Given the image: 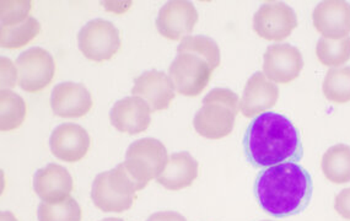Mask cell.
<instances>
[{
	"mask_svg": "<svg viewBox=\"0 0 350 221\" xmlns=\"http://www.w3.org/2000/svg\"><path fill=\"white\" fill-rule=\"evenodd\" d=\"M243 149L248 162L258 168L300 161L304 155L300 132L286 116L277 112L254 117L245 133Z\"/></svg>",
	"mask_w": 350,
	"mask_h": 221,
	"instance_id": "obj_1",
	"label": "cell"
},
{
	"mask_svg": "<svg viewBox=\"0 0 350 221\" xmlns=\"http://www.w3.org/2000/svg\"><path fill=\"white\" fill-rule=\"evenodd\" d=\"M312 177L301 165L285 162L262 171L254 182L260 208L274 218L297 216L312 198Z\"/></svg>",
	"mask_w": 350,
	"mask_h": 221,
	"instance_id": "obj_2",
	"label": "cell"
},
{
	"mask_svg": "<svg viewBox=\"0 0 350 221\" xmlns=\"http://www.w3.org/2000/svg\"><path fill=\"white\" fill-rule=\"evenodd\" d=\"M194 116L193 127L200 137L219 140L230 135L235 128L240 99L229 89L211 90Z\"/></svg>",
	"mask_w": 350,
	"mask_h": 221,
	"instance_id": "obj_3",
	"label": "cell"
},
{
	"mask_svg": "<svg viewBox=\"0 0 350 221\" xmlns=\"http://www.w3.org/2000/svg\"><path fill=\"white\" fill-rule=\"evenodd\" d=\"M138 191V185L120 164L113 170L97 174L91 198L95 207L105 213H123L132 208Z\"/></svg>",
	"mask_w": 350,
	"mask_h": 221,
	"instance_id": "obj_4",
	"label": "cell"
},
{
	"mask_svg": "<svg viewBox=\"0 0 350 221\" xmlns=\"http://www.w3.org/2000/svg\"><path fill=\"white\" fill-rule=\"evenodd\" d=\"M167 161L169 155L163 143L154 138H143L129 145L122 165L142 191L151 179L159 177Z\"/></svg>",
	"mask_w": 350,
	"mask_h": 221,
	"instance_id": "obj_5",
	"label": "cell"
},
{
	"mask_svg": "<svg viewBox=\"0 0 350 221\" xmlns=\"http://www.w3.org/2000/svg\"><path fill=\"white\" fill-rule=\"evenodd\" d=\"M214 68L200 54L188 51L177 52L175 60L169 68V77L175 86L176 92L188 97H194L206 89Z\"/></svg>",
	"mask_w": 350,
	"mask_h": 221,
	"instance_id": "obj_6",
	"label": "cell"
},
{
	"mask_svg": "<svg viewBox=\"0 0 350 221\" xmlns=\"http://www.w3.org/2000/svg\"><path fill=\"white\" fill-rule=\"evenodd\" d=\"M121 44L118 29L103 18L91 20L79 31V49L85 58L95 63L112 60L118 53Z\"/></svg>",
	"mask_w": 350,
	"mask_h": 221,
	"instance_id": "obj_7",
	"label": "cell"
},
{
	"mask_svg": "<svg viewBox=\"0 0 350 221\" xmlns=\"http://www.w3.org/2000/svg\"><path fill=\"white\" fill-rule=\"evenodd\" d=\"M20 88L37 94L46 89L55 78V62L49 51L32 47L20 54L16 60Z\"/></svg>",
	"mask_w": 350,
	"mask_h": 221,
	"instance_id": "obj_8",
	"label": "cell"
},
{
	"mask_svg": "<svg viewBox=\"0 0 350 221\" xmlns=\"http://www.w3.org/2000/svg\"><path fill=\"white\" fill-rule=\"evenodd\" d=\"M254 31L263 40L282 42L297 27V16L291 6L282 1H267L254 15Z\"/></svg>",
	"mask_w": 350,
	"mask_h": 221,
	"instance_id": "obj_9",
	"label": "cell"
},
{
	"mask_svg": "<svg viewBox=\"0 0 350 221\" xmlns=\"http://www.w3.org/2000/svg\"><path fill=\"white\" fill-rule=\"evenodd\" d=\"M304 64L301 52L290 43L271 44L263 54V74L275 84H290L296 80Z\"/></svg>",
	"mask_w": 350,
	"mask_h": 221,
	"instance_id": "obj_10",
	"label": "cell"
},
{
	"mask_svg": "<svg viewBox=\"0 0 350 221\" xmlns=\"http://www.w3.org/2000/svg\"><path fill=\"white\" fill-rule=\"evenodd\" d=\"M198 23V12L193 3L186 0H172L160 9L157 15V31L161 36L177 41L189 36Z\"/></svg>",
	"mask_w": 350,
	"mask_h": 221,
	"instance_id": "obj_11",
	"label": "cell"
},
{
	"mask_svg": "<svg viewBox=\"0 0 350 221\" xmlns=\"http://www.w3.org/2000/svg\"><path fill=\"white\" fill-rule=\"evenodd\" d=\"M314 29L327 40L338 41L350 35V4L345 0H325L312 12Z\"/></svg>",
	"mask_w": 350,
	"mask_h": 221,
	"instance_id": "obj_12",
	"label": "cell"
},
{
	"mask_svg": "<svg viewBox=\"0 0 350 221\" xmlns=\"http://www.w3.org/2000/svg\"><path fill=\"white\" fill-rule=\"evenodd\" d=\"M278 99V85L267 79L263 72L254 73L245 85L239 109L246 118H254L274 107Z\"/></svg>",
	"mask_w": 350,
	"mask_h": 221,
	"instance_id": "obj_13",
	"label": "cell"
},
{
	"mask_svg": "<svg viewBox=\"0 0 350 221\" xmlns=\"http://www.w3.org/2000/svg\"><path fill=\"white\" fill-rule=\"evenodd\" d=\"M52 154L62 161L78 162L83 160L90 149L89 133L77 123H62L51 134Z\"/></svg>",
	"mask_w": 350,
	"mask_h": 221,
	"instance_id": "obj_14",
	"label": "cell"
},
{
	"mask_svg": "<svg viewBox=\"0 0 350 221\" xmlns=\"http://www.w3.org/2000/svg\"><path fill=\"white\" fill-rule=\"evenodd\" d=\"M151 114L148 102L138 96H128L112 106L109 120L118 132L134 135L145 132L149 128Z\"/></svg>",
	"mask_w": 350,
	"mask_h": 221,
	"instance_id": "obj_15",
	"label": "cell"
},
{
	"mask_svg": "<svg viewBox=\"0 0 350 221\" xmlns=\"http://www.w3.org/2000/svg\"><path fill=\"white\" fill-rule=\"evenodd\" d=\"M94 105L90 91L80 83L55 85L51 95V107L62 118H80L89 114Z\"/></svg>",
	"mask_w": 350,
	"mask_h": 221,
	"instance_id": "obj_16",
	"label": "cell"
},
{
	"mask_svg": "<svg viewBox=\"0 0 350 221\" xmlns=\"http://www.w3.org/2000/svg\"><path fill=\"white\" fill-rule=\"evenodd\" d=\"M175 86L167 74L159 70H149L134 79L133 96L148 102L151 112L167 109L176 96Z\"/></svg>",
	"mask_w": 350,
	"mask_h": 221,
	"instance_id": "obj_17",
	"label": "cell"
},
{
	"mask_svg": "<svg viewBox=\"0 0 350 221\" xmlns=\"http://www.w3.org/2000/svg\"><path fill=\"white\" fill-rule=\"evenodd\" d=\"M33 190L44 203H62L74 190L72 174L61 165L49 164L35 174Z\"/></svg>",
	"mask_w": 350,
	"mask_h": 221,
	"instance_id": "obj_18",
	"label": "cell"
},
{
	"mask_svg": "<svg viewBox=\"0 0 350 221\" xmlns=\"http://www.w3.org/2000/svg\"><path fill=\"white\" fill-rule=\"evenodd\" d=\"M198 177V161L187 151L170 156L166 168L157 182L167 191L177 192L193 185Z\"/></svg>",
	"mask_w": 350,
	"mask_h": 221,
	"instance_id": "obj_19",
	"label": "cell"
},
{
	"mask_svg": "<svg viewBox=\"0 0 350 221\" xmlns=\"http://www.w3.org/2000/svg\"><path fill=\"white\" fill-rule=\"evenodd\" d=\"M321 168L329 182L345 185L350 182V146L339 143L326 150L322 156Z\"/></svg>",
	"mask_w": 350,
	"mask_h": 221,
	"instance_id": "obj_20",
	"label": "cell"
},
{
	"mask_svg": "<svg viewBox=\"0 0 350 221\" xmlns=\"http://www.w3.org/2000/svg\"><path fill=\"white\" fill-rule=\"evenodd\" d=\"M27 107L24 99L12 90L0 91V129L12 132L24 123Z\"/></svg>",
	"mask_w": 350,
	"mask_h": 221,
	"instance_id": "obj_21",
	"label": "cell"
},
{
	"mask_svg": "<svg viewBox=\"0 0 350 221\" xmlns=\"http://www.w3.org/2000/svg\"><path fill=\"white\" fill-rule=\"evenodd\" d=\"M322 91L332 103L345 105L350 102V66L329 69L323 80Z\"/></svg>",
	"mask_w": 350,
	"mask_h": 221,
	"instance_id": "obj_22",
	"label": "cell"
},
{
	"mask_svg": "<svg viewBox=\"0 0 350 221\" xmlns=\"http://www.w3.org/2000/svg\"><path fill=\"white\" fill-rule=\"evenodd\" d=\"M40 31L41 25L33 16H30L23 24L16 26H0V44L8 49L24 47L38 36Z\"/></svg>",
	"mask_w": 350,
	"mask_h": 221,
	"instance_id": "obj_23",
	"label": "cell"
},
{
	"mask_svg": "<svg viewBox=\"0 0 350 221\" xmlns=\"http://www.w3.org/2000/svg\"><path fill=\"white\" fill-rule=\"evenodd\" d=\"M316 55L322 66L342 68L350 60V36L338 41L321 37L316 44Z\"/></svg>",
	"mask_w": 350,
	"mask_h": 221,
	"instance_id": "obj_24",
	"label": "cell"
},
{
	"mask_svg": "<svg viewBox=\"0 0 350 221\" xmlns=\"http://www.w3.org/2000/svg\"><path fill=\"white\" fill-rule=\"evenodd\" d=\"M81 208L74 198L59 204L42 203L38 205V221H81Z\"/></svg>",
	"mask_w": 350,
	"mask_h": 221,
	"instance_id": "obj_25",
	"label": "cell"
},
{
	"mask_svg": "<svg viewBox=\"0 0 350 221\" xmlns=\"http://www.w3.org/2000/svg\"><path fill=\"white\" fill-rule=\"evenodd\" d=\"M182 51L194 52L204 57L214 68V70L220 66V62H221L220 48L211 37L203 36V35L183 37L181 43L177 47V52H182Z\"/></svg>",
	"mask_w": 350,
	"mask_h": 221,
	"instance_id": "obj_26",
	"label": "cell"
},
{
	"mask_svg": "<svg viewBox=\"0 0 350 221\" xmlns=\"http://www.w3.org/2000/svg\"><path fill=\"white\" fill-rule=\"evenodd\" d=\"M32 1L30 0H3L0 3L1 26L12 27L23 24L30 18Z\"/></svg>",
	"mask_w": 350,
	"mask_h": 221,
	"instance_id": "obj_27",
	"label": "cell"
},
{
	"mask_svg": "<svg viewBox=\"0 0 350 221\" xmlns=\"http://www.w3.org/2000/svg\"><path fill=\"white\" fill-rule=\"evenodd\" d=\"M1 66V90H9L18 84V73L16 64L9 58L3 57L0 60Z\"/></svg>",
	"mask_w": 350,
	"mask_h": 221,
	"instance_id": "obj_28",
	"label": "cell"
},
{
	"mask_svg": "<svg viewBox=\"0 0 350 221\" xmlns=\"http://www.w3.org/2000/svg\"><path fill=\"white\" fill-rule=\"evenodd\" d=\"M334 210L340 218L350 221V188H345L334 199Z\"/></svg>",
	"mask_w": 350,
	"mask_h": 221,
	"instance_id": "obj_29",
	"label": "cell"
},
{
	"mask_svg": "<svg viewBox=\"0 0 350 221\" xmlns=\"http://www.w3.org/2000/svg\"><path fill=\"white\" fill-rule=\"evenodd\" d=\"M146 221H187V219L177 211L167 210V211L154 213L152 216L146 219Z\"/></svg>",
	"mask_w": 350,
	"mask_h": 221,
	"instance_id": "obj_30",
	"label": "cell"
},
{
	"mask_svg": "<svg viewBox=\"0 0 350 221\" xmlns=\"http://www.w3.org/2000/svg\"><path fill=\"white\" fill-rule=\"evenodd\" d=\"M0 221H18L16 216L12 214V211L6 210V211H1L0 214Z\"/></svg>",
	"mask_w": 350,
	"mask_h": 221,
	"instance_id": "obj_31",
	"label": "cell"
},
{
	"mask_svg": "<svg viewBox=\"0 0 350 221\" xmlns=\"http://www.w3.org/2000/svg\"><path fill=\"white\" fill-rule=\"evenodd\" d=\"M101 221H124L120 219V218H107V219H103Z\"/></svg>",
	"mask_w": 350,
	"mask_h": 221,
	"instance_id": "obj_32",
	"label": "cell"
},
{
	"mask_svg": "<svg viewBox=\"0 0 350 221\" xmlns=\"http://www.w3.org/2000/svg\"><path fill=\"white\" fill-rule=\"evenodd\" d=\"M265 221H271V220H265Z\"/></svg>",
	"mask_w": 350,
	"mask_h": 221,
	"instance_id": "obj_33",
	"label": "cell"
}]
</instances>
